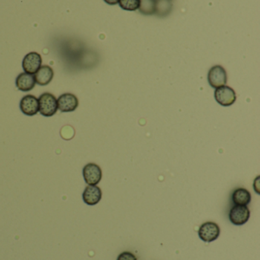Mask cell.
Returning <instances> with one entry per match:
<instances>
[{"label": "cell", "instance_id": "6da1fadb", "mask_svg": "<svg viewBox=\"0 0 260 260\" xmlns=\"http://www.w3.org/2000/svg\"><path fill=\"white\" fill-rule=\"evenodd\" d=\"M39 112L45 117H50L57 112V99L50 93H44L38 99Z\"/></svg>", "mask_w": 260, "mask_h": 260}, {"label": "cell", "instance_id": "7a4b0ae2", "mask_svg": "<svg viewBox=\"0 0 260 260\" xmlns=\"http://www.w3.org/2000/svg\"><path fill=\"white\" fill-rule=\"evenodd\" d=\"M215 99L221 106L229 107L235 103L237 95L233 88L223 85L215 90Z\"/></svg>", "mask_w": 260, "mask_h": 260}, {"label": "cell", "instance_id": "3957f363", "mask_svg": "<svg viewBox=\"0 0 260 260\" xmlns=\"http://www.w3.org/2000/svg\"><path fill=\"white\" fill-rule=\"evenodd\" d=\"M208 81L212 88H219L227 83V76L226 70L221 66L212 67L208 74Z\"/></svg>", "mask_w": 260, "mask_h": 260}, {"label": "cell", "instance_id": "277c9868", "mask_svg": "<svg viewBox=\"0 0 260 260\" xmlns=\"http://www.w3.org/2000/svg\"><path fill=\"white\" fill-rule=\"evenodd\" d=\"M250 217V209L247 206L235 205L229 212V219L235 225L241 226L246 224Z\"/></svg>", "mask_w": 260, "mask_h": 260}, {"label": "cell", "instance_id": "5b68a950", "mask_svg": "<svg viewBox=\"0 0 260 260\" xmlns=\"http://www.w3.org/2000/svg\"><path fill=\"white\" fill-rule=\"evenodd\" d=\"M221 230L219 226L214 222H206L201 224L198 230V237L206 243L212 242L218 239L220 236Z\"/></svg>", "mask_w": 260, "mask_h": 260}, {"label": "cell", "instance_id": "8992f818", "mask_svg": "<svg viewBox=\"0 0 260 260\" xmlns=\"http://www.w3.org/2000/svg\"><path fill=\"white\" fill-rule=\"evenodd\" d=\"M42 58L41 55L36 52L27 53L22 61V68L24 73L35 75L41 67Z\"/></svg>", "mask_w": 260, "mask_h": 260}, {"label": "cell", "instance_id": "52a82bcc", "mask_svg": "<svg viewBox=\"0 0 260 260\" xmlns=\"http://www.w3.org/2000/svg\"><path fill=\"white\" fill-rule=\"evenodd\" d=\"M82 175L87 184L97 185L102 179V170L99 165L90 163L84 167L82 170Z\"/></svg>", "mask_w": 260, "mask_h": 260}, {"label": "cell", "instance_id": "ba28073f", "mask_svg": "<svg viewBox=\"0 0 260 260\" xmlns=\"http://www.w3.org/2000/svg\"><path fill=\"white\" fill-rule=\"evenodd\" d=\"M20 110L23 114L32 117L39 112V102L35 96L27 94L20 102Z\"/></svg>", "mask_w": 260, "mask_h": 260}, {"label": "cell", "instance_id": "9c48e42d", "mask_svg": "<svg viewBox=\"0 0 260 260\" xmlns=\"http://www.w3.org/2000/svg\"><path fill=\"white\" fill-rule=\"evenodd\" d=\"M57 105L61 112H73L79 106V100L74 94L65 93L57 99Z\"/></svg>", "mask_w": 260, "mask_h": 260}, {"label": "cell", "instance_id": "30bf717a", "mask_svg": "<svg viewBox=\"0 0 260 260\" xmlns=\"http://www.w3.org/2000/svg\"><path fill=\"white\" fill-rule=\"evenodd\" d=\"M102 195V190L99 186L96 185H89L82 193V200L85 204L95 206L100 202Z\"/></svg>", "mask_w": 260, "mask_h": 260}, {"label": "cell", "instance_id": "8fae6325", "mask_svg": "<svg viewBox=\"0 0 260 260\" xmlns=\"http://www.w3.org/2000/svg\"><path fill=\"white\" fill-rule=\"evenodd\" d=\"M15 85L20 91L27 92L35 88L36 85L35 75L29 74L27 73H21L18 75L15 80Z\"/></svg>", "mask_w": 260, "mask_h": 260}, {"label": "cell", "instance_id": "7c38bea8", "mask_svg": "<svg viewBox=\"0 0 260 260\" xmlns=\"http://www.w3.org/2000/svg\"><path fill=\"white\" fill-rule=\"evenodd\" d=\"M53 78V71L49 66H43L35 74V82L41 86L48 85Z\"/></svg>", "mask_w": 260, "mask_h": 260}, {"label": "cell", "instance_id": "4fadbf2b", "mask_svg": "<svg viewBox=\"0 0 260 260\" xmlns=\"http://www.w3.org/2000/svg\"><path fill=\"white\" fill-rule=\"evenodd\" d=\"M232 201L238 206H247L251 201V194L244 188H238L232 194Z\"/></svg>", "mask_w": 260, "mask_h": 260}, {"label": "cell", "instance_id": "5bb4252c", "mask_svg": "<svg viewBox=\"0 0 260 260\" xmlns=\"http://www.w3.org/2000/svg\"><path fill=\"white\" fill-rule=\"evenodd\" d=\"M172 0H156L155 13L160 18L167 16L172 12Z\"/></svg>", "mask_w": 260, "mask_h": 260}, {"label": "cell", "instance_id": "9a60e30c", "mask_svg": "<svg viewBox=\"0 0 260 260\" xmlns=\"http://www.w3.org/2000/svg\"><path fill=\"white\" fill-rule=\"evenodd\" d=\"M156 0H140L139 11L145 15H154L155 13Z\"/></svg>", "mask_w": 260, "mask_h": 260}, {"label": "cell", "instance_id": "2e32d148", "mask_svg": "<svg viewBox=\"0 0 260 260\" xmlns=\"http://www.w3.org/2000/svg\"><path fill=\"white\" fill-rule=\"evenodd\" d=\"M119 3L122 9L130 12L137 10L140 6V0H119Z\"/></svg>", "mask_w": 260, "mask_h": 260}, {"label": "cell", "instance_id": "e0dca14e", "mask_svg": "<svg viewBox=\"0 0 260 260\" xmlns=\"http://www.w3.org/2000/svg\"><path fill=\"white\" fill-rule=\"evenodd\" d=\"M117 260H137V258L130 252H124L119 255Z\"/></svg>", "mask_w": 260, "mask_h": 260}, {"label": "cell", "instance_id": "ac0fdd59", "mask_svg": "<svg viewBox=\"0 0 260 260\" xmlns=\"http://www.w3.org/2000/svg\"><path fill=\"white\" fill-rule=\"evenodd\" d=\"M61 135H62V137L64 138L65 139H72L73 135H74V130L73 129L70 130V132H68L67 131L65 127H64L62 130H61Z\"/></svg>", "mask_w": 260, "mask_h": 260}, {"label": "cell", "instance_id": "d6986e66", "mask_svg": "<svg viewBox=\"0 0 260 260\" xmlns=\"http://www.w3.org/2000/svg\"><path fill=\"white\" fill-rule=\"evenodd\" d=\"M104 1L110 6H114L119 3V0H104Z\"/></svg>", "mask_w": 260, "mask_h": 260}]
</instances>
